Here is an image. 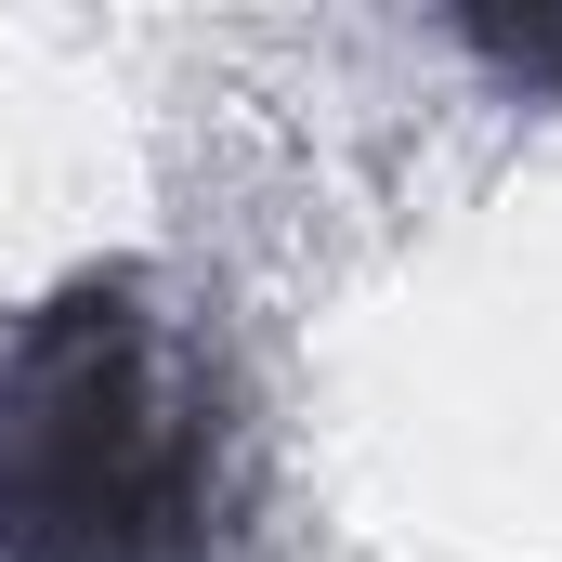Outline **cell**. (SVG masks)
Masks as SVG:
<instances>
[{
    "label": "cell",
    "mask_w": 562,
    "mask_h": 562,
    "mask_svg": "<svg viewBox=\"0 0 562 562\" xmlns=\"http://www.w3.org/2000/svg\"><path fill=\"white\" fill-rule=\"evenodd\" d=\"M471 53H497V66L537 79V66H562V26H471Z\"/></svg>",
    "instance_id": "2"
},
{
    "label": "cell",
    "mask_w": 562,
    "mask_h": 562,
    "mask_svg": "<svg viewBox=\"0 0 562 562\" xmlns=\"http://www.w3.org/2000/svg\"><path fill=\"white\" fill-rule=\"evenodd\" d=\"M249 431L223 340L144 276H66L0 340V562H223Z\"/></svg>",
    "instance_id": "1"
}]
</instances>
